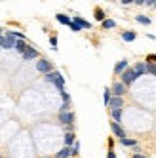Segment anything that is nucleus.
<instances>
[{"mask_svg": "<svg viewBox=\"0 0 156 158\" xmlns=\"http://www.w3.org/2000/svg\"><path fill=\"white\" fill-rule=\"evenodd\" d=\"M133 158H147V156L141 154V152H135V154H133Z\"/></svg>", "mask_w": 156, "mask_h": 158, "instance_id": "obj_31", "label": "nucleus"}, {"mask_svg": "<svg viewBox=\"0 0 156 158\" xmlns=\"http://www.w3.org/2000/svg\"><path fill=\"white\" fill-rule=\"evenodd\" d=\"M72 23H76V25L80 27V29H92V23H88V21H84L82 17H78V15L72 19Z\"/></svg>", "mask_w": 156, "mask_h": 158, "instance_id": "obj_10", "label": "nucleus"}, {"mask_svg": "<svg viewBox=\"0 0 156 158\" xmlns=\"http://www.w3.org/2000/svg\"><path fill=\"white\" fill-rule=\"evenodd\" d=\"M50 44H51V48H53V50H57V38H55V36L50 38Z\"/></svg>", "mask_w": 156, "mask_h": 158, "instance_id": "obj_25", "label": "nucleus"}, {"mask_svg": "<svg viewBox=\"0 0 156 158\" xmlns=\"http://www.w3.org/2000/svg\"><path fill=\"white\" fill-rule=\"evenodd\" d=\"M59 122L65 124V126H72V122H74V112H71V110L59 112Z\"/></svg>", "mask_w": 156, "mask_h": 158, "instance_id": "obj_4", "label": "nucleus"}, {"mask_svg": "<svg viewBox=\"0 0 156 158\" xmlns=\"http://www.w3.org/2000/svg\"><path fill=\"white\" fill-rule=\"evenodd\" d=\"M55 19H57L61 25H67V27H69V25L72 23V19H71L69 15H65V14H57V15H55Z\"/></svg>", "mask_w": 156, "mask_h": 158, "instance_id": "obj_12", "label": "nucleus"}, {"mask_svg": "<svg viewBox=\"0 0 156 158\" xmlns=\"http://www.w3.org/2000/svg\"><path fill=\"white\" fill-rule=\"evenodd\" d=\"M120 4H122V6H129V4H133V0H122Z\"/></svg>", "mask_w": 156, "mask_h": 158, "instance_id": "obj_27", "label": "nucleus"}, {"mask_svg": "<svg viewBox=\"0 0 156 158\" xmlns=\"http://www.w3.org/2000/svg\"><path fill=\"white\" fill-rule=\"evenodd\" d=\"M110 130H113V133L116 135V137H120V139H124V137H126V131H124V128H122L120 124L113 122V124H110Z\"/></svg>", "mask_w": 156, "mask_h": 158, "instance_id": "obj_5", "label": "nucleus"}, {"mask_svg": "<svg viewBox=\"0 0 156 158\" xmlns=\"http://www.w3.org/2000/svg\"><path fill=\"white\" fill-rule=\"evenodd\" d=\"M69 27H71V29H72V31H74V32H76V31H80V27H78V25H76V23H71V25H69Z\"/></svg>", "mask_w": 156, "mask_h": 158, "instance_id": "obj_29", "label": "nucleus"}, {"mask_svg": "<svg viewBox=\"0 0 156 158\" xmlns=\"http://www.w3.org/2000/svg\"><path fill=\"white\" fill-rule=\"evenodd\" d=\"M133 4L135 6H145V0H133Z\"/></svg>", "mask_w": 156, "mask_h": 158, "instance_id": "obj_28", "label": "nucleus"}, {"mask_svg": "<svg viewBox=\"0 0 156 158\" xmlns=\"http://www.w3.org/2000/svg\"><path fill=\"white\" fill-rule=\"evenodd\" d=\"M135 36H137V32H133V31H126L124 35H122V40H124V42H133V40H135Z\"/></svg>", "mask_w": 156, "mask_h": 158, "instance_id": "obj_14", "label": "nucleus"}, {"mask_svg": "<svg viewBox=\"0 0 156 158\" xmlns=\"http://www.w3.org/2000/svg\"><path fill=\"white\" fill-rule=\"evenodd\" d=\"M36 57H38V50H35V48H27V50H25V53H23V59H25V61L36 59Z\"/></svg>", "mask_w": 156, "mask_h": 158, "instance_id": "obj_6", "label": "nucleus"}, {"mask_svg": "<svg viewBox=\"0 0 156 158\" xmlns=\"http://www.w3.org/2000/svg\"><path fill=\"white\" fill-rule=\"evenodd\" d=\"M110 97H113V94H110V88H105V92H103V101H105L107 107H109V103H110Z\"/></svg>", "mask_w": 156, "mask_h": 158, "instance_id": "obj_19", "label": "nucleus"}, {"mask_svg": "<svg viewBox=\"0 0 156 158\" xmlns=\"http://www.w3.org/2000/svg\"><path fill=\"white\" fill-rule=\"evenodd\" d=\"M122 105H124V99L122 97H110V103H109L110 110L113 109H122Z\"/></svg>", "mask_w": 156, "mask_h": 158, "instance_id": "obj_8", "label": "nucleus"}, {"mask_svg": "<svg viewBox=\"0 0 156 158\" xmlns=\"http://www.w3.org/2000/svg\"><path fill=\"white\" fill-rule=\"evenodd\" d=\"M147 63H156V53H150L147 57Z\"/></svg>", "mask_w": 156, "mask_h": 158, "instance_id": "obj_26", "label": "nucleus"}, {"mask_svg": "<svg viewBox=\"0 0 156 158\" xmlns=\"http://www.w3.org/2000/svg\"><path fill=\"white\" fill-rule=\"evenodd\" d=\"M107 158H116V154H114V151H109V154H107Z\"/></svg>", "mask_w": 156, "mask_h": 158, "instance_id": "obj_30", "label": "nucleus"}, {"mask_svg": "<svg viewBox=\"0 0 156 158\" xmlns=\"http://www.w3.org/2000/svg\"><path fill=\"white\" fill-rule=\"evenodd\" d=\"M120 143L124 145V147H133V149L137 147V141H135V139H129V137H124V139H120Z\"/></svg>", "mask_w": 156, "mask_h": 158, "instance_id": "obj_17", "label": "nucleus"}, {"mask_svg": "<svg viewBox=\"0 0 156 158\" xmlns=\"http://www.w3.org/2000/svg\"><path fill=\"white\" fill-rule=\"evenodd\" d=\"M61 99H63V103H71V95L67 94L65 89H63V92H61Z\"/></svg>", "mask_w": 156, "mask_h": 158, "instance_id": "obj_24", "label": "nucleus"}, {"mask_svg": "<svg viewBox=\"0 0 156 158\" xmlns=\"http://www.w3.org/2000/svg\"><path fill=\"white\" fill-rule=\"evenodd\" d=\"M135 21H137V23H141V25H150V17H147V15H137Z\"/></svg>", "mask_w": 156, "mask_h": 158, "instance_id": "obj_21", "label": "nucleus"}, {"mask_svg": "<svg viewBox=\"0 0 156 158\" xmlns=\"http://www.w3.org/2000/svg\"><path fill=\"white\" fill-rule=\"evenodd\" d=\"M93 14H95V19H97V21H101V23L105 21V12H103L101 8H95V12H93Z\"/></svg>", "mask_w": 156, "mask_h": 158, "instance_id": "obj_20", "label": "nucleus"}, {"mask_svg": "<svg viewBox=\"0 0 156 158\" xmlns=\"http://www.w3.org/2000/svg\"><path fill=\"white\" fill-rule=\"evenodd\" d=\"M36 71H38V73H44V74H48V73L53 71V65H51L48 59H38V63H36Z\"/></svg>", "mask_w": 156, "mask_h": 158, "instance_id": "obj_2", "label": "nucleus"}, {"mask_svg": "<svg viewBox=\"0 0 156 158\" xmlns=\"http://www.w3.org/2000/svg\"><path fill=\"white\" fill-rule=\"evenodd\" d=\"M69 156H72V152H71L69 147H63V149L57 152V158H69Z\"/></svg>", "mask_w": 156, "mask_h": 158, "instance_id": "obj_18", "label": "nucleus"}, {"mask_svg": "<svg viewBox=\"0 0 156 158\" xmlns=\"http://www.w3.org/2000/svg\"><path fill=\"white\" fill-rule=\"evenodd\" d=\"M27 48H29V46L25 44V40H17V42H15V50H17V52L21 53V55L25 53V50H27Z\"/></svg>", "mask_w": 156, "mask_h": 158, "instance_id": "obj_15", "label": "nucleus"}, {"mask_svg": "<svg viewBox=\"0 0 156 158\" xmlns=\"http://www.w3.org/2000/svg\"><path fill=\"white\" fill-rule=\"evenodd\" d=\"M74 141H76V139H74V133H72V131H67V133H65V141H63L65 147H69V149H71V147L74 145Z\"/></svg>", "mask_w": 156, "mask_h": 158, "instance_id": "obj_13", "label": "nucleus"}, {"mask_svg": "<svg viewBox=\"0 0 156 158\" xmlns=\"http://www.w3.org/2000/svg\"><path fill=\"white\" fill-rule=\"evenodd\" d=\"M147 73L156 76V63H147Z\"/></svg>", "mask_w": 156, "mask_h": 158, "instance_id": "obj_23", "label": "nucleus"}, {"mask_svg": "<svg viewBox=\"0 0 156 158\" xmlns=\"http://www.w3.org/2000/svg\"><path fill=\"white\" fill-rule=\"evenodd\" d=\"M61 76V73H57V71H51V73H48V74H44V80H46V82H55V80H57V78Z\"/></svg>", "mask_w": 156, "mask_h": 158, "instance_id": "obj_11", "label": "nucleus"}, {"mask_svg": "<svg viewBox=\"0 0 156 158\" xmlns=\"http://www.w3.org/2000/svg\"><path fill=\"white\" fill-rule=\"evenodd\" d=\"M116 27V21L114 19H105L103 21V29H114Z\"/></svg>", "mask_w": 156, "mask_h": 158, "instance_id": "obj_22", "label": "nucleus"}, {"mask_svg": "<svg viewBox=\"0 0 156 158\" xmlns=\"http://www.w3.org/2000/svg\"><path fill=\"white\" fill-rule=\"evenodd\" d=\"M133 73H135L137 76L147 74V63H135V67H133Z\"/></svg>", "mask_w": 156, "mask_h": 158, "instance_id": "obj_9", "label": "nucleus"}, {"mask_svg": "<svg viewBox=\"0 0 156 158\" xmlns=\"http://www.w3.org/2000/svg\"><path fill=\"white\" fill-rule=\"evenodd\" d=\"M110 94H113V97H122L126 95V86L122 82H114L113 86H110Z\"/></svg>", "mask_w": 156, "mask_h": 158, "instance_id": "obj_3", "label": "nucleus"}, {"mask_svg": "<svg viewBox=\"0 0 156 158\" xmlns=\"http://www.w3.org/2000/svg\"><path fill=\"white\" fill-rule=\"evenodd\" d=\"M110 114H113V122L120 124V120H122V110L120 109H113V110H110Z\"/></svg>", "mask_w": 156, "mask_h": 158, "instance_id": "obj_16", "label": "nucleus"}, {"mask_svg": "<svg viewBox=\"0 0 156 158\" xmlns=\"http://www.w3.org/2000/svg\"><path fill=\"white\" fill-rule=\"evenodd\" d=\"M137 78H139V76H137L135 73H133V69H126L124 73H122V84H124V86L128 88L129 84H133V82H135Z\"/></svg>", "mask_w": 156, "mask_h": 158, "instance_id": "obj_1", "label": "nucleus"}, {"mask_svg": "<svg viewBox=\"0 0 156 158\" xmlns=\"http://www.w3.org/2000/svg\"><path fill=\"white\" fill-rule=\"evenodd\" d=\"M128 65H129V63H128L126 59H120V61L114 65V74H122V73L128 69Z\"/></svg>", "mask_w": 156, "mask_h": 158, "instance_id": "obj_7", "label": "nucleus"}, {"mask_svg": "<svg viewBox=\"0 0 156 158\" xmlns=\"http://www.w3.org/2000/svg\"><path fill=\"white\" fill-rule=\"evenodd\" d=\"M0 32H2V27H0Z\"/></svg>", "mask_w": 156, "mask_h": 158, "instance_id": "obj_32", "label": "nucleus"}]
</instances>
